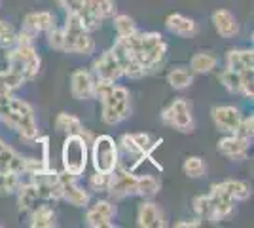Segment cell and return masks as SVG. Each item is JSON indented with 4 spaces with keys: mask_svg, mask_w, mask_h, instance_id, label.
Listing matches in <instances>:
<instances>
[{
    "mask_svg": "<svg viewBox=\"0 0 254 228\" xmlns=\"http://www.w3.org/2000/svg\"><path fill=\"white\" fill-rule=\"evenodd\" d=\"M122 40L142 63L146 73L158 69L167 54V44L159 33H140L137 29L133 34H129L127 38H122Z\"/></svg>",
    "mask_w": 254,
    "mask_h": 228,
    "instance_id": "1",
    "label": "cell"
},
{
    "mask_svg": "<svg viewBox=\"0 0 254 228\" xmlns=\"http://www.w3.org/2000/svg\"><path fill=\"white\" fill-rule=\"evenodd\" d=\"M6 61L8 69L17 73L25 82L34 80L40 73V55L36 54L32 36L25 31L17 33V42L13 48L6 50Z\"/></svg>",
    "mask_w": 254,
    "mask_h": 228,
    "instance_id": "2",
    "label": "cell"
},
{
    "mask_svg": "<svg viewBox=\"0 0 254 228\" xmlns=\"http://www.w3.org/2000/svg\"><path fill=\"white\" fill-rule=\"evenodd\" d=\"M2 122L10 130L17 131L25 141H36L38 139V122L34 116V109L23 99L11 95L10 103H8V110L2 116Z\"/></svg>",
    "mask_w": 254,
    "mask_h": 228,
    "instance_id": "3",
    "label": "cell"
},
{
    "mask_svg": "<svg viewBox=\"0 0 254 228\" xmlns=\"http://www.w3.org/2000/svg\"><path fill=\"white\" fill-rule=\"evenodd\" d=\"M63 52L78 55H91L95 52V42L85 31L82 21L76 13H66V21L63 27Z\"/></svg>",
    "mask_w": 254,
    "mask_h": 228,
    "instance_id": "4",
    "label": "cell"
},
{
    "mask_svg": "<svg viewBox=\"0 0 254 228\" xmlns=\"http://www.w3.org/2000/svg\"><path fill=\"white\" fill-rule=\"evenodd\" d=\"M103 122L106 126H118L124 120L129 118L131 114V105H129V91L124 86H114L112 91L106 95L103 101Z\"/></svg>",
    "mask_w": 254,
    "mask_h": 228,
    "instance_id": "5",
    "label": "cell"
},
{
    "mask_svg": "<svg viewBox=\"0 0 254 228\" xmlns=\"http://www.w3.org/2000/svg\"><path fill=\"white\" fill-rule=\"evenodd\" d=\"M87 145L82 135H66V139L63 143V169L68 173L80 175L85 171V165H87Z\"/></svg>",
    "mask_w": 254,
    "mask_h": 228,
    "instance_id": "6",
    "label": "cell"
},
{
    "mask_svg": "<svg viewBox=\"0 0 254 228\" xmlns=\"http://www.w3.org/2000/svg\"><path fill=\"white\" fill-rule=\"evenodd\" d=\"M118 143L110 135H99L91 143V163L95 171L110 173L118 165Z\"/></svg>",
    "mask_w": 254,
    "mask_h": 228,
    "instance_id": "7",
    "label": "cell"
},
{
    "mask_svg": "<svg viewBox=\"0 0 254 228\" xmlns=\"http://www.w3.org/2000/svg\"><path fill=\"white\" fill-rule=\"evenodd\" d=\"M161 122L180 133H191L193 131V114L191 107L186 99H175L169 107H165L161 112Z\"/></svg>",
    "mask_w": 254,
    "mask_h": 228,
    "instance_id": "8",
    "label": "cell"
},
{
    "mask_svg": "<svg viewBox=\"0 0 254 228\" xmlns=\"http://www.w3.org/2000/svg\"><path fill=\"white\" fill-rule=\"evenodd\" d=\"M207 200H209V209H207L205 221H211V223H218V221L228 219L235 211V204H237L228 192H224L218 183H214L211 186V192L207 194Z\"/></svg>",
    "mask_w": 254,
    "mask_h": 228,
    "instance_id": "9",
    "label": "cell"
},
{
    "mask_svg": "<svg viewBox=\"0 0 254 228\" xmlns=\"http://www.w3.org/2000/svg\"><path fill=\"white\" fill-rule=\"evenodd\" d=\"M137 181L138 177L133 173V169H126L118 163L114 171H110V185H108V192L112 198L122 200L127 196L137 194Z\"/></svg>",
    "mask_w": 254,
    "mask_h": 228,
    "instance_id": "10",
    "label": "cell"
},
{
    "mask_svg": "<svg viewBox=\"0 0 254 228\" xmlns=\"http://www.w3.org/2000/svg\"><path fill=\"white\" fill-rule=\"evenodd\" d=\"M36 192H38V198H42L46 202H57L61 200V179H59V173L52 169V167H46L40 173L29 177Z\"/></svg>",
    "mask_w": 254,
    "mask_h": 228,
    "instance_id": "11",
    "label": "cell"
},
{
    "mask_svg": "<svg viewBox=\"0 0 254 228\" xmlns=\"http://www.w3.org/2000/svg\"><path fill=\"white\" fill-rule=\"evenodd\" d=\"M110 50H112V54L116 55V59H118V63H120V67H122L124 76L133 78V80H138V78H142V76L146 75V69L142 67V63H140L137 57H135V54L127 48L126 42H124L122 38H118Z\"/></svg>",
    "mask_w": 254,
    "mask_h": 228,
    "instance_id": "12",
    "label": "cell"
},
{
    "mask_svg": "<svg viewBox=\"0 0 254 228\" xmlns=\"http://www.w3.org/2000/svg\"><path fill=\"white\" fill-rule=\"evenodd\" d=\"M59 179H61V200L68 202L74 207H87L89 192L76 183L78 177L63 169V173H59Z\"/></svg>",
    "mask_w": 254,
    "mask_h": 228,
    "instance_id": "13",
    "label": "cell"
},
{
    "mask_svg": "<svg viewBox=\"0 0 254 228\" xmlns=\"http://www.w3.org/2000/svg\"><path fill=\"white\" fill-rule=\"evenodd\" d=\"M116 217V206L108 200H99L87 209L85 225L89 228H110L114 227L112 219Z\"/></svg>",
    "mask_w": 254,
    "mask_h": 228,
    "instance_id": "14",
    "label": "cell"
},
{
    "mask_svg": "<svg viewBox=\"0 0 254 228\" xmlns=\"http://www.w3.org/2000/svg\"><path fill=\"white\" fill-rule=\"evenodd\" d=\"M211 116L216 130L222 131V133H235L239 122H241V112H239L237 107H232V105L214 107L211 110Z\"/></svg>",
    "mask_w": 254,
    "mask_h": 228,
    "instance_id": "15",
    "label": "cell"
},
{
    "mask_svg": "<svg viewBox=\"0 0 254 228\" xmlns=\"http://www.w3.org/2000/svg\"><path fill=\"white\" fill-rule=\"evenodd\" d=\"M249 147H251V141L247 139H241L239 135L235 133H226V137L218 141V152L230 158V160H245L247 158V152H249Z\"/></svg>",
    "mask_w": 254,
    "mask_h": 228,
    "instance_id": "16",
    "label": "cell"
},
{
    "mask_svg": "<svg viewBox=\"0 0 254 228\" xmlns=\"http://www.w3.org/2000/svg\"><path fill=\"white\" fill-rule=\"evenodd\" d=\"M211 19H212L214 31L220 34L222 38H226V40L235 38V36L239 34V21H237V17H235L230 10L220 8V10L212 11Z\"/></svg>",
    "mask_w": 254,
    "mask_h": 228,
    "instance_id": "17",
    "label": "cell"
},
{
    "mask_svg": "<svg viewBox=\"0 0 254 228\" xmlns=\"http://www.w3.org/2000/svg\"><path fill=\"white\" fill-rule=\"evenodd\" d=\"M93 76L85 69H78L70 76V93L78 101H91L93 99Z\"/></svg>",
    "mask_w": 254,
    "mask_h": 228,
    "instance_id": "18",
    "label": "cell"
},
{
    "mask_svg": "<svg viewBox=\"0 0 254 228\" xmlns=\"http://www.w3.org/2000/svg\"><path fill=\"white\" fill-rule=\"evenodd\" d=\"M93 71H95L97 78H103V80H110V82H116L120 80L124 73H122V67L118 63L116 55L112 54V50H108L101 55L93 63Z\"/></svg>",
    "mask_w": 254,
    "mask_h": 228,
    "instance_id": "19",
    "label": "cell"
},
{
    "mask_svg": "<svg viewBox=\"0 0 254 228\" xmlns=\"http://www.w3.org/2000/svg\"><path fill=\"white\" fill-rule=\"evenodd\" d=\"M137 225L142 228H163L165 227L163 211L154 202H142L137 211Z\"/></svg>",
    "mask_w": 254,
    "mask_h": 228,
    "instance_id": "20",
    "label": "cell"
},
{
    "mask_svg": "<svg viewBox=\"0 0 254 228\" xmlns=\"http://www.w3.org/2000/svg\"><path fill=\"white\" fill-rule=\"evenodd\" d=\"M55 25V17L50 11H31L25 15V21H23V29L27 34H31L32 38L36 34L46 33L48 29H52Z\"/></svg>",
    "mask_w": 254,
    "mask_h": 228,
    "instance_id": "21",
    "label": "cell"
},
{
    "mask_svg": "<svg viewBox=\"0 0 254 228\" xmlns=\"http://www.w3.org/2000/svg\"><path fill=\"white\" fill-rule=\"evenodd\" d=\"M165 27L167 31L173 33L175 36H180V38H193L197 34V23L182 15V13H171L165 19Z\"/></svg>",
    "mask_w": 254,
    "mask_h": 228,
    "instance_id": "22",
    "label": "cell"
},
{
    "mask_svg": "<svg viewBox=\"0 0 254 228\" xmlns=\"http://www.w3.org/2000/svg\"><path fill=\"white\" fill-rule=\"evenodd\" d=\"M0 171L19 175L25 173V158L4 141H0Z\"/></svg>",
    "mask_w": 254,
    "mask_h": 228,
    "instance_id": "23",
    "label": "cell"
},
{
    "mask_svg": "<svg viewBox=\"0 0 254 228\" xmlns=\"http://www.w3.org/2000/svg\"><path fill=\"white\" fill-rule=\"evenodd\" d=\"M55 130L63 135H82L85 141L89 143V131L84 128L82 120L74 116V114H66L61 112L57 118H55Z\"/></svg>",
    "mask_w": 254,
    "mask_h": 228,
    "instance_id": "24",
    "label": "cell"
},
{
    "mask_svg": "<svg viewBox=\"0 0 254 228\" xmlns=\"http://www.w3.org/2000/svg\"><path fill=\"white\" fill-rule=\"evenodd\" d=\"M226 67L237 71V73H245L251 71L254 67V52L249 48H239V50H230L226 55Z\"/></svg>",
    "mask_w": 254,
    "mask_h": 228,
    "instance_id": "25",
    "label": "cell"
},
{
    "mask_svg": "<svg viewBox=\"0 0 254 228\" xmlns=\"http://www.w3.org/2000/svg\"><path fill=\"white\" fill-rule=\"evenodd\" d=\"M32 228H53L57 227V215L50 206H34L31 209V223Z\"/></svg>",
    "mask_w": 254,
    "mask_h": 228,
    "instance_id": "26",
    "label": "cell"
},
{
    "mask_svg": "<svg viewBox=\"0 0 254 228\" xmlns=\"http://www.w3.org/2000/svg\"><path fill=\"white\" fill-rule=\"evenodd\" d=\"M15 194H17V209L21 213L31 211L32 207L36 206V202H38V192H36V188H34V185H32L31 181L21 183Z\"/></svg>",
    "mask_w": 254,
    "mask_h": 228,
    "instance_id": "27",
    "label": "cell"
},
{
    "mask_svg": "<svg viewBox=\"0 0 254 228\" xmlns=\"http://www.w3.org/2000/svg\"><path fill=\"white\" fill-rule=\"evenodd\" d=\"M216 65H218V57L212 55L211 52H199L193 55L190 61L191 73H195V75H207V73L214 71Z\"/></svg>",
    "mask_w": 254,
    "mask_h": 228,
    "instance_id": "28",
    "label": "cell"
},
{
    "mask_svg": "<svg viewBox=\"0 0 254 228\" xmlns=\"http://www.w3.org/2000/svg\"><path fill=\"white\" fill-rule=\"evenodd\" d=\"M218 185H220V188H222L224 192H228V194L232 196L235 202H245V200H249V198L253 196L251 185L245 183V181L228 179V181H222V183H218Z\"/></svg>",
    "mask_w": 254,
    "mask_h": 228,
    "instance_id": "29",
    "label": "cell"
},
{
    "mask_svg": "<svg viewBox=\"0 0 254 228\" xmlns=\"http://www.w3.org/2000/svg\"><path fill=\"white\" fill-rule=\"evenodd\" d=\"M167 84H169L173 89H186L193 84V73L184 69V67H177L169 71L167 75Z\"/></svg>",
    "mask_w": 254,
    "mask_h": 228,
    "instance_id": "30",
    "label": "cell"
},
{
    "mask_svg": "<svg viewBox=\"0 0 254 228\" xmlns=\"http://www.w3.org/2000/svg\"><path fill=\"white\" fill-rule=\"evenodd\" d=\"M220 82L230 93L243 95V73H237V71H232V69L226 67L222 71V75H220Z\"/></svg>",
    "mask_w": 254,
    "mask_h": 228,
    "instance_id": "31",
    "label": "cell"
},
{
    "mask_svg": "<svg viewBox=\"0 0 254 228\" xmlns=\"http://www.w3.org/2000/svg\"><path fill=\"white\" fill-rule=\"evenodd\" d=\"M84 4L89 10L95 13L97 17L105 19H112L116 15V4L114 0H84Z\"/></svg>",
    "mask_w": 254,
    "mask_h": 228,
    "instance_id": "32",
    "label": "cell"
},
{
    "mask_svg": "<svg viewBox=\"0 0 254 228\" xmlns=\"http://www.w3.org/2000/svg\"><path fill=\"white\" fill-rule=\"evenodd\" d=\"M25 84V80H23L21 76L17 75V73H13V71H0V93H13L15 89H19V87Z\"/></svg>",
    "mask_w": 254,
    "mask_h": 228,
    "instance_id": "33",
    "label": "cell"
},
{
    "mask_svg": "<svg viewBox=\"0 0 254 228\" xmlns=\"http://www.w3.org/2000/svg\"><path fill=\"white\" fill-rule=\"evenodd\" d=\"M159 192V181L152 175H142L137 181V196L150 200Z\"/></svg>",
    "mask_w": 254,
    "mask_h": 228,
    "instance_id": "34",
    "label": "cell"
},
{
    "mask_svg": "<svg viewBox=\"0 0 254 228\" xmlns=\"http://www.w3.org/2000/svg\"><path fill=\"white\" fill-rule=\"evenodd\" d=\"M21 175L10 173V171H0V196H11L17 192L21 185Z\"/></svg>",
    "mask_w": 254,
    "mask_h": 228,
    "instance_id": "35",
    "label": "cell"
},
{
    "mask_svg": "<svg viewBox=\"0 0 254 228\" xmlns=\"http://www.w3.org/2000/svg\"><path fill=\"white\" fill-rule=\"evenodd\" d=\"M182 171L186 177H190V179H201L205 171H207V167H205V162H203L199 156H190V158H186L184 163H182Z\"/></svg>",
    "mask_w": 254,
    "mask_h": 228,
    "instance_id": "36",
    "label": "cell"
},
{
    "mask_svg": "<svg viewBox=\"0 0 254 228\" xmlns=\"http://www.w3.org/2000/svg\"><path fill=\"white\" fill-rule=\"evenodd\" d=\"M112 19H114L118 38H127L129 34H133L137 31V25L133 21V17H129V15H114Z\"/></svg>",
    "mask_w": 254,
    "mask_h": 228,
    "instance_id": "37",
    "label": "cell"
},
{
    "mask_svg": "<svg viewBox=\"0 0 254 228\" xmlns=\"http://www.w3.org/2000/svg\"><path fill=\"white\" fill-rule=\"evenodd\" d=\"M15 42H17V33H15V29H13L8 21L0 19V48H2V50H10V48L15 46Z\"/></svg>",
    "mask_w": 254,
    "mask_h": 228,
    "instance_id": "38",
    "label": "cell"
},
{
    "mask_svg": "<svg viewBox=\"0 0 254 228\" xmlns=\"http://www.w3.org/2000/svg\"><path fill=\"white\" fill-rule=\"evenodd\" d=\"M108 185H110V173L95 171L89 177V188L95 192H108Z\"/></svg>",
    "mask_w": 254,
    "mask_h": 228,
    "instance_id": "39",
    "label": "cell"
},
{
    "mask_svg": "<svg viewBox=\"0 0 254 228\" xmlns=\"http://www.w3.org/2000/svg\"><path fill=\"white\" fill-rule=\"evenodd\" d=\"M235 135H239L241 139H247V141H253L254 137V116H241V122L235 130Z\"/></svg>",
    "mask_w": 254,
    "mask_h": 228,
    "instance_id": "40",
    "label": "cell"
},
{
    "mask_svg": "<svg viewBox=\"0 0 254 228\" xmlns=\"http://www.w3.org/2000/svg\"><path fill=\"white\" fill-rule=\"evenodd\" d=\"M46 33H48V44H50V48L57 50V52H63V42H64L63 40V29L53 25L52 29H48Z\"/></svg>",
    "mask_w": 254,
    "mask_h": 228,
    "instance_id": "41",
    "label": "cell"
},
{
    "mask_svg": "<svg viewBox=\"0 0 254 228\" xmlns=\"http://www.w3.org/2000/svg\"><path fill=\"white\" fill-rule=\"evenodd\" d=\"M82 4H84V0H59V6L66 13H76V11L82 8Z\"/></svg>",
    "mask_w": 254,
    "mask_h": 228,
    "instance_id": "42",
    "label": "cell"
},
{
    "mask_svg": "<svg viewBox=\"0 0 254 228\" xmlns=\"http://www.w3.org/2000/svg\"><path fill=\"white\" fill-rule=\"evenodd\" d=\"M201 225V219H191V221H180V223H177L175 227L177 228H195Z\"/></svg>",
    "mask_w": 254,
    "mask_h": 228,
    "instance_id": "43",
    "label": "cell"
}]
</instances>
